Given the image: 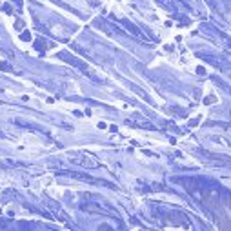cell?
Here are the masks:
<instances>
[{
    "instance_id": "3957f363",
    "label": "cell",
    "mask_w": 231,
    "mask_h": 231,
    "mask_svg": "<svg viewBox=\"0 0 231 231\" xmlns=\"http://www.w3.org/2000/svg\"><path fill=\"white\" fill-rule=\"evenodd\" d=\"M215 102H217V96L215 95H209V96L204 98V104H215Z\"/></svg>"
},
{
    "instance_id": "8992f818",
    "label": "cell",
    "mask_w": 231,
    "mask_h": 231,
    "mask_svg": "<svg viewBox=\"0 0 231 231\" xmlns=\"http://www.w3.org/2000/svg\"><path fill=\"white\" fill-rule=\"evenodd\" d=\"M200 122V116H197V118H193V120H189V127H195L197 124Z\"/></svg>"
},
{
    "instance_id": "7a4b0ae2",
    "label": "cell",
    "mask_w": 231,
    "mask_h": 231,
    "mask_svg": "<svg viewBox=\"0 0 231 231\" xmlns=\"http://www.w3.org/2000/svg\"><path fill=\"white\" fill-rule=\"evenodd\" d=\"M35 47H37L40 53H44L46 49H47V44H44V40H40V38H38V40L35 42Z\"/></svg>"
},
{
    "instance_id": "ba28073f",
    "label": "cell",
    "mask_w": 231,
    "mask_h": 231,
    "mask_svg": "<svg viewBox=\"0 0 231 231\" xmlns=\"http://www.w3.org/2000/svg\"><path fill=\"white\" fill-rule=\"evenodd\" d=\"M197 73H199V75H204L206 71H204V67H199V69H197Z\"/></svg>"
},
{
    "instance_id": "5b68a950",
    "label": "cell",
    "mask_w": 231,
    "mask_h": 231,
    "mask_svg": "<svg viewBox=\"0 0 231 231\" xmlns=\"http://www.w3.org/2000/svg\"><path fill=\"white\" fill-rule=\"evenodd\" d=\"M20 38H22V40H26V42H29V40H31V33H29V31H24L20 35Z\"/></svg>"
},
{
    "instance_id": "277c9868",
    "label": "cell",
    "mask_w": 231,
    "mask_h": 231,
    "mask_svg": "<svg viewBox=\"0 0 231 231\" xmlns=\"http://www.w3.org/2000/svg\"><path fill=\"white\" fill-rule=\"evenodd\" d=\"M0 69H2V71H13V67H11L7 62H0Z\"/></svg>"
},
{
    "instance_id": "6da1fadb",
    "label": "cell",
    "mask_w": 231,
    "mask_h": 231,
    "mask_svg": "<svg viewBox=\"0 0 231 231\" xmlns=\"http://www.w3.org/2000/svg\"><path fill=\"white\" fill-rule=\"evenodd\" d=\"M58 58H62V60H66V62L73 64V66H76V67H80V69H86V64H82L78 58H73L69 53H58Z\"/></svg>"
},
{
    "instance_id": "52a82bcc",
    "label": "cell",
    "mask_w": 231,
    "mask_h": 231,
    "mask_svg": "<svg viewBox=\"0 0 231 231\" xmlns=\"http://www.w3.org/2000/svg\"><path fill=\"white\" fill-rule=\"evenodd\" d=\"M15 27H17V29H22V27H24V22H22V20H17V22H15Z\"/></svg>"
}]
</instances>
